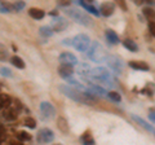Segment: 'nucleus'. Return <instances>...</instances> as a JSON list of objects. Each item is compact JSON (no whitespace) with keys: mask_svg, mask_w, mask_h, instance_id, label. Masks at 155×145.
Segmentation results:
<instances>
[{"mask_svg":"<svg viewBox=\"0 0 155 145\" xmlns=\"http://www.w3.org/2000/svg\"><path fill=\"white\" fill-rule=\"evenodd\" d=\"M58 89H60L61 92L66 96V97L74 100V101H76V103L87 104V105L94 103V97L89 92H81V91H78V89L71 88V87H69L67 84L60 86V87H58Z\"/></svg>","mask_w":155,"mask_h":145,"instance_id":"1","label":"nucleus"},{"mask_svg":"<svg viewBox=\"0 0 155 145\" xmlns=\"http://www.w3.org/2000/svg\"><path fill=\"white\" fill-rule=\"evenodd\" d=\"M87 57L89 60H92L93 62H102V61H106L107 59V53H106L105 48L97 42H93L91 43V47L87 51Z\"/></svg>","mask_w":155,"mask_h":145,"instance_id":"2","label":"nucleus"},{"mask_svg":"<svg viewBox=\"0 0 155 145\" xmlns=\"http://www.w3.org/2000/svg\"><path fill=\"white\" fill-rule=\"evenodd\" d=\"M66 14L69 16L71 20H74L76 23L79 25H83V26H92V18L88 16L87 13L79 11V9H74V8H70V9H66Z\"/></svg>","mask_w":155,"mask_h":145,"instance_id":"3","label":"nucleus"},{"mask_svg":"<svg viewBox=\"0 0 155 145\" xmlns=\"http://www.w3.org/2000/svg\"><path fill=\"white\" fill-rule=\"evenodd\" d=\"M72 47L79 52H87L91 47V39L85 34H79L75 38H72Z\"/></svg>","mask_w":155,"mask_h":145,"instance_id":"4","label":"nucleus"},{"mask_svg":"<svg viewBox=\"0 0 155 145\" xmlns=\"http://www.w3.org/2000/svg\"><path fill=\"white\" fill-rule=\"evenodd\" d=\"M106 62H107V66L110 69L115 72H118V74H120L124 69V62L122 59H119L118 56H107Z\"/></svg>","mask_w":155,"mask_h":145,"instance_id":"5","label":"nucleus"},{"mask_svg":"<svg viewBox=\"0 0 155 145\" xmlns=\"http://www.w3.org/2000/svg\"><path fill=\"white\" fill-rule=\"evenodd\" d=\"M36 140L41 144H48L54 140V133L51 128H41L36 135Z\"/></svg>","mask_w":155,"mask_h":145,"instance_id":"6","label":"nucleus"},{"mask_svg":"<svg viewBox=\"0 0 155 145\" xmlns=\"http://www.w3.org/2000/svg\"><path fill=\"white\" fill-rule=\"evenodd\" d=\"M40 113H41L44 119H52L56 115V109L51 103L43 101V103L40 104Z\"/></svg>","mask_w":155,"mask_h":145,"instance_id":"7","label":"nucleus"},{"mask_svg":"<svg viewBox=\"0 0 155 145\" xmlns=\"http://www.w3.org/2000/svg\"><path fill=\"white\" fill-rule=\"evenodd\" d=\"M58 60L62 65H70V66H74V65H78L79 62H78V59L72 55L70 52H64L61 53L60 57H58Z\"/></svg>","mask_w":155,"mask_h":145,"instance_id":"8","label":"nucleus"},{"mask_svg":"<svg viewBox=\"0 0 155 145\" xmlns=\"http://www.w3.org/2000/svg\"><path fill=\"white\" fill-rule=\"evenodd\" d=\"M67 26H69V23H67V21L65 20V18H62V17H57L54 18V20L52 21L51 23V29L53 31H57V32H61V31H64L67 29Z\"/></svg>","mask_w":155,"mask_h":145,"instance_id":"9","label":"nucleus"},{"mask_svg":"<svg viewBox=\"0 0 155 145\" xmlns=\"http://www.w3.org/2000/svg\"><path fill=\"white\" fill-rule=\"evenodd\" d=\"M58 74H60L61 78L64 79H71L72 74H74V67L70 65H60L58 67Z\"/></svg>","mask_w":155,"mask_h":145,"instance_id":"10","label":"nucleus"},{"mask_svg":"<svg viewBox=\"0 0 155 145\" xmlns=\"http://www.w3.org/2000/svg\"><path fill=\"white\" fill-rule=\"evenodd\" d=\"M115 12V4L114 3H104L100 5V14L104 17H109Z\"/></svg>","mask_w":155,"mask_h":145,"instance_id":"11","label":"nucleus"},{"mask_svg":"<svg viewBox=\"0 0 155 145\" xmlns=\"http://www.w3.org/2000/svg\"><path fill=\"white\" fill-rule=\"evenodd\" d=\"M128 65H129V67H132L134 70H140V71L149 70V65L145 61H129Z\"/></svg>","mask_w":155,"mask_h":145,"instance_id":"12","label":"nucleus"},{"mask_svg":"<svg viewBox=\"0 0 155 145\" xmlns=\"http://www.w3.org/2000/svg\"><path fill=\"white\" fill-rule=\"evenodd\" d=\"M18 117V110L16 108H7L3 112V118L7 120H14Z\"/></svg>","mask_w":155,"mask_h":145,"instance_id":"13","label":"nucleus"},{"mask_svg":"<svg viewBox=\"0 0 155 145\" xmlns=\"http://www.w3.org/2000/svg\"><path fill=\"white\" fill-rule=\"evenodd\" d=\"M91 67L88 64H78V74L80 76H83V78H88L89 74H91Z\"/></svg>","mask_w":155,"mask_h":145,"instance_id":"14","label":"nucleus"},{"mask_svg":"<svg viewBox=\"0 0 155 145\" xmlns=\"http://www.w3.org/2000/svg\"><path fill=\"white\" fill-rule=\"evenodd\" d=\"M57 128L60 130L62 133H67L69 132V122L65 117H60L57 119Z\"/></svg>","mask_w":155,"mask_h":145,"instance_id":"15","label":"nucleus"},{"mask_svg":"<svg viewBox=\"0 0 155 145\" xmlns=\"http://www.w3.org/2000/svg\"><path fill=\"white\" fill-rule=\"evenodd\" d=\"M92 3L93 2H89V3H85V2H76V4H79V5L83 7L85 11H88L89 13L92 14H94V16H100V12H98V9H97L96 7L92 5Z\"/></svg>","mask_w":155,"mask_h":145,"instance_id":"16","label":"nucleus"},{"mask_svg":"<svg viewBox=\"0 0 155 145\" xmlns=\"http://www.w3.org/2000/svg\"><path fill=\"white\" fill-rule=\"evenodd\" d=\"M28 14H30V17L34 18V20H41L45 16L44 11H41L39 8H30L28 9Z\"/></svg>","mask_w":155,"mask_h":145,"instance_id":"17","label":"nucleus"},{"mask_svg":"<svg viewBox=\"0 0 155 145\" xmlns=\"http://www.w3.org/2000/svg\"><path fill=\"white\" fill-rule=\"evenodd\" d=\"M106 39L111 44H118L119 43V36L116 35V32L114 30H106Z\"/></svg>","mask_w":155,"mask_h":145,"instance_id":"18","label":"nucleus"},{"mask_svg":"<svg viewBox=\"0 0 155 145\" xmlns=\"http://www.w3.org/2000/svg\"><path fill=\"white\" fill-rule=\"evenodd\" d=\"M142 13H143V16L149 20V22H155V11L153 8H149V7L143 8Z\"/></svg>","mask_w":155,"mask_h":145,"instance_id":"19","label":"nucleus"},{"mask_svg":"<svg viewBox=\"0 0 155 145\" xmlns=\"http://www.w3.org/2000/svg\"><path fill=\"white\" fill-rule=\"evenodd\" d=\"M11 64L13 66H16L17 69H25V62H23V60L21 59V57H18V56H13L12 59H11Z\"/></svg>","mask_w":155,"mask_h":145,"instance_id":"20","label":"nucleus"},{"mask_svg":"<svg viewBox=\"0 0 155 145\" xmlns=\"http://www.w3.org/2000/svg\"><path fill=\"white\" fill-rule=\"evenodd\" d=\"M132 118H133V119H134V120H136V122H137L138 124H141V126H142V127H143V128H146V130H147V131H150V132H154V133H155V128H154V127H151V126H150V124H147V123H146V122H145V120H143V119H141V118H138V117H137V115H132Z\"/></svg>","mask_w":155,"mask_h":145,"instance_id":"21","label":"nucleus"},{"mask_svg":"<svg viewBox=\"0 0 155 145\" xmlns=\"http://www.w3.org/2000/svg\"><path fill=\"white\" fill-rule=\"evenodd\" d=\"M123 46L127 48L128 51H130V52H137L138 51V47H137V44L133 42V40H129V39H125L124 42H123Z\"/></svg>","mask_w":155,"mask_h":145,"instance_id":"22","label":"nucleus"},{"mask_svg":"<svg viewBox=\"0 0 155 145\" xmlns=\"http://www.w3.org/2000/svg\"><path fill=\"white\" fill-rule=\"evenodd\" d=\"M39 32H40V35L44 36V38H51L54 31L51 29V26H41L40 29H39Z\"/></svg>","mask_w":155,"mask_h":145,"instance_id":"23","label":"nucleus"},{"mask_svg":"<svg viewBox=\"0 0 155 145\" xmlns=\"http://www.w3.org/2000/svg\"><path fill=\"white\" fill-rule=\"evenodd\" d=\"M81 141H83L84 145H94V139L92 137V135L89 132H85L81 136Z\"/></svg>","mask_w":155,"mask_h":145,"instance_id":"24","label":"nucleus"},{"mask_svg":"<svg viewBox=\"0 0 155 145\" xmlns=\"http://www.w3.org/2000/svg\"><path fill=\"white\" fill-rule=\"evenodd\" d=\"M17 139L19 141H28V140H31V135L26 132V131H18L17 132Z\"/></svg>","mask_w":155,"mask_h":145,"instance_id":"25","label":"nucleus"},{"mask_svg":"<svg viewBox=\"0 0 155 145\" xmlns=\"http://www.w3.org/2000/svg\"><path fill=\"white\" fill-rule=\"evenodd\" d=\"M107 96H109L110 100L114 101V103H120V101H122V96H120L118 92H115V91H110L107 93Z\"/></svg>","mask_w":155,"mask_h":145,"instance_id":"26","label":"nucleus"},{"mask_svg":"<svg viewBox=\"0 0 155 145\" xmlns=\"http://www.w3.org/2000/svg\"><path fill=\"white\" fill-rule=\"evenodd\" d=\"M141 92H142V93H146L147 96H153V93L155 92V86H154L153 83H149V84L141 91Z\"/></svg>","mask_w":155,"mask_h":145,"instance_id":"27","label":"nucleus"},{"mask_svg":"<svg viewBox=\"0 0 155 145\" xmlns=\"http://www.w3.org/2000/svg\"><path fill=\"white\" fill-rule=\"evenodd\" d=\"M8 59V52H7V48L4 47L2 43H0V61H5Z\"/></svg>","mask_w":155,"mask_h":145,"instance_id":"28","label":"nucleus"},{"mask_svg":"<svg viewBox=\"0 0 155 145\" xmlns=\"http://www.w3.org/2000/svg\"><path fill=\"white\" fill-rule=\"evenodd\" d=\"M25 126H27L28 128H35V127H36L35 119L31 118V117H27V118L25 119Z\"/></svg>","mask_w":155,"mask_h":145,"instance_id":"29","label":"nucleus"},{"mask_svg":"<svg viewBox=\"0 0 155 145\" xmlns=\"http://www.w3.org/2000/svg\"><path fill=\"white\" fill-rule=\"evenodd\" d=\"M23 8H25V3H23V2H16L12 5V9H14L16 12L21 11V9H23Z\"/></svg>","mask_w":155,"mask_h":145,"instance_id":"30","label":"nucleus"},{"mask_svg":"<svg viewBox=\"0 0 155 145\" xmlns=\"http://www.w3.org/2000/svg\"><path fill=\"white\" fill-rule=\"evenodd\" d=\"M0 74L4 76H8V78H12V71L8 69V67H0Z\"/></svg>","mask_w":155,"mask_h":145,"instance_id":"31","label":"nucleus"},{"mask_svg":"<svg viewBox=\"0 0 155 145\" xmlns=\"http://www.w3.org/2000/svg\"><path fill=\"white\" fill-rule=\"evenodd\" d=\"M149 30L151 32V35L155 36V22H149Z\"/></svg>","mask_w":155,"mask_h":145,"instance_id":"32","label":"nucleus"},{"mask_svg":"<svg viewBox=\"0 0 155 145\" xmlns=\"http://www.w3.org/2000/svg\"><path fill=\"white\" fill-rule=\"evenodd\" d=\"M62 44L64 46H71L72 44V39H64L62 40Z\"/></svg>","mask_w":155,"mask_h":145,"instance_id":"33","label":"nucleus"},{"mask_svg":"<svg viewBox=\"0 0 155 145\" xmlns=\"http://www.w3.org/2000/svg\"><path fill=\"white\" fill-rule=\"evenodd\" d=\"M149 118H150V120H153V122H155V113L154 112H151L149 114Z\"/></svg>","mask_w":155,"mask_h":145,"instance_id":"34","label":"nucleus"},{"mask_svg":"<svg viewBox=\"0 0 155 145\" xmlns=\"http://www.w3.org/2000/svg\"><path fill=\"white\" fill-rule=\"evenodd\" d=\"M4 132H5V131H4V128L2 127V126H0V139L4 136Z\"/></svg>","mask_w":155,"mask_h":145,"instance_id":"35","label":"nucleus"},{"mask_svg":"<svg viewBox=\"0 0 155 145\" xmlns=\"http://www.w3.org/2000/svg\"><path fill=\"white\" fill-rule=\"evenodd\" d=\"M12 145H22L21 143H16V141H12Z\"/></svg>","mask_w":155,"mask_h":145,"instance_id":"36","label":"nucleus"},{"mask_svg":"<svg viewBox=\"0 0 155 145\" xmlns=\"http://www.w3.org/2000/svg\"><path fill=\"white\" fill-rule=\"evenodd\" d=\"M2 108H4V105H3V103H2V100H0V109Z\"/></svg>","mask_w":155,"mask_h":145,"instance_id":"37","label":"nucleus"},{"mask_svg":"<svg viewBox=\"0 0 155 145\" xmlns=\"http://www.w3.org/2000/svg\"><path fill=\"white\" fill-rule=\"evenodd\" d=\"M56 145H62V144H56Z\"/></svg>","mask_w":155,"mask_h":145,"instance_id":"38","label":"nucleus"}]
</instances>
